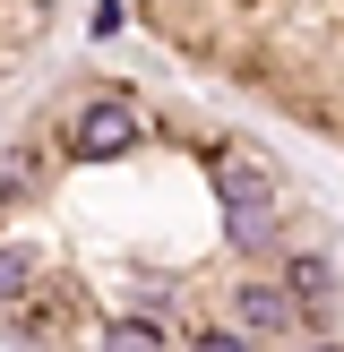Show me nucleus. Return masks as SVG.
Wrapping results in <instances>:
<instances>
[{"label":"nucleus","instance_id":"1a4fd4ad","mask_svg":"<svg viewBox=\"0 0 344 352\" xmlns=\"http://www.w3.org/2000/svg\"><path fill=\"white\" fill-rule=\"evenodd\" d=\"M310 352H344V344H310Z\"/></svg>","mask_w":344,"mask_h":352},{"label":"nucleus","instance_id":"7ed1b4c3","mask_svg":"<svg viewBox=\"0 0 344 352\" xmlns=\"http://www.w3.org/2000/svg\"><path fill=\"white\" fill-rule=\"evenodd\" d=\"M292 318H301V301L284 284H241L233 292V336H284Z\"/></svg>","mask_w":344,"mask_h":352},{"label":"nucleus","instance_id":"f257e3e1","mask_svg":"<svg viewBox=\"0 0 344 352\" xmlns=\"http://www.w3.org/2000/svg\"><path fill=\"white\" fill-rule=\"evenodd\" d=\"M224 223H233L241 250H267L275 241V206H267V172L258 164H224Z\"/></svg>","mask_w":344,"mask_h":352},{"label":"nucleus","instance_id":"39448f33","mask_svg":"<svg viewBox=\"0 0 344 352\" xmlns=\"http://www.w3.org/2000/svg\"><path fill=\"white\" fill-rule=\"evenodd\" d=\"M26 284H34V250H0V301H17Z\"/></svg>","mask_w":344,"mask_h":352},{"label":"nucleus","instance_id":"6e6552de","mask_svg":"<svg viewBox=\"0 0 344 352\" xmlns=\"http://www.w3.org/2000/svg\"><path fill=\"white\" fill-rule=\"evenodd\" d=\"M189 352H258V344H250V336H233V327H215V336H198Z\"/></svg>","mask_w":344,"mask_h":352},{"label":"nucleus","instance_id":"20e7f679","mask_svg":"<svg viewBox=\"0 0 344 352\" xmlns=\"http://www.w3.org/2000/svg\"><path fill=\"white\" fill-rule=\"evenodd\" d=\"M164 336H155V318H120V327H103V352H155Z\"/></svg>","mask_w":344,"mask_h":352},{"label":"nucleus","instance_id":"f03ea898","mask_svg":"<svg viewBox=\"0 0 344 352\" xmlns=\"http://www.w3.org/2000/svg\"><path fill=\"white\" fill-rule=\"evenodd\" d=\"M69 146H78V155H129L138 146V112L120 95H95L78 120H69Z\"/></svg>","mask_w":344,"mask_h":352},{"label":"nucleus","instance_id":"0eeeda50","mask_svg":"<svg viewBox=\"0 0 344 352\" xmlns=\"http://www.w3.org/2000/svg\"><path fill=\"white\" fill-rule=\"evenodd\" d=\"M26 181H34V155H0V198H17Z\"/></svg>","mask_w":344,"mask_h":352},{"label":"nucleus","instance_id":"423d86ee","mask_svg":"<svg viewBox=\"0 0 344 352\" xmlns=\"http://www.w3.org/2000/svg\"><path fill=\"white\" fill-rule=\"evenodd\" d=\"M327 292H336V284H327L319 258H292V301H327Z\"/></svg>","mask_w":344,"mask_h":352}]
</instances>
